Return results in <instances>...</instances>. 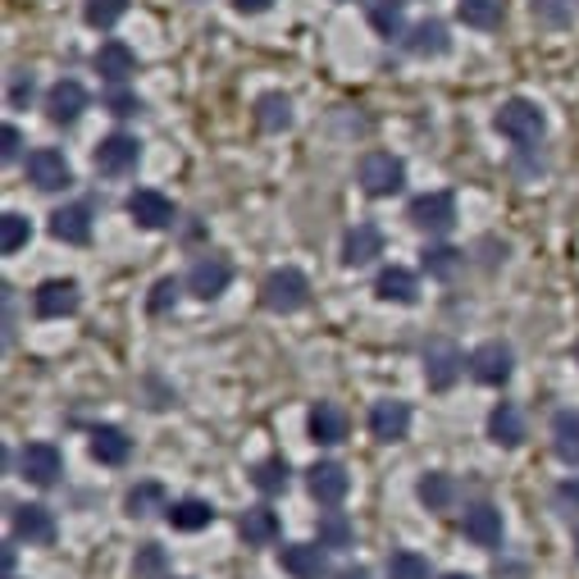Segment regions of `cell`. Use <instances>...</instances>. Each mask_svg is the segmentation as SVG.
<instances>
[{
  "instance_id": "1f68e13d",
  "label": "cell",
  "mask_w": 579,
  "mask_h": 579,
  "mask_svg": "<svg viewBox=\"0 0 579 579\" xmlns=\"http://www.w3.org/2000/svg\"><path fill=\"white\" fill-rule=\"evenodd\" d=\"M420 502L430 506V511H447L452 502H456V483H452V475H443V470H430L420 479Z\"/></svg>"
},
{
  "instance_id": "3957f363",
  "label": "cell",
  "mask_w": 579,
  "mask_h": 579,
  "mask_svg": "<svg viewBox=\"0 0 579 579\" xmlns=\"http://www.w3.org/2000/svg\"><path fill=\"white\" fill-rule=\"evenodd\" d=\"M498 133L502 137H511V142H521V146H530V142H538L543 133H547V119H543V110L534 105V101H525V97H515V101H506L502 110H498Z\"/></svg>"
},
{
  "instance_id": "ac0fdd59",
  "label": "cell",
  "mask_w": 579,
  "mask_h": 579,
  "mask_svg": "<svg viewBox=\"0 0 579 579\" xmlns=\"http://www.w3.org/2000/svg\"><path fill=\"white\" fill-rule=\"evenodd\" d=\"M375 256H383V233L375 224H356L343 237V265L347 269H360V265H370Z\"/></svg>"
},
{
  "instance_id": "8d00e7d4",
  "label": "cell",
  "mask_w": 579,
  "mask_h": 579,
  "mask_svg": "<svg viewBox=\"0 0 579 579\" xmlns=\"http://www.w3.org/2000/svg\"><path fill=\"white\" fill-rule=\"evenodd\" d=\"M252 483H256V489H260L265 498L283 493V489H288V461H283V456H269V461H260V466H256Z\"/></svg>"
},
{
  "instance_id": "44dd1931",
  "label": "cell",
  "mask_w": 579,
  "mask_h": 579,
  "mask_svg": "<svg viewBox=\"0 0 579 579\" xmlns=\"http://www.w3.org/2000/svg\"><path fill=\"white\" fill-rule=\"evenodd\" d=\"M91 456H97L101 466H124L133 456V438L119 430V424H101V430H91Z\"/></svg>"
},
{
  "instance_id": "9a60e30c",
  "label": "cell",
  "mask_w": 579,
  "mask_h": 579,
  "mask_svg": "<svg viewBox=\"0 0 579 579\" xmlns=\"http://www.w3.org/2000/svg\"><path fill=\"white\" fill-rule=\"evenodd\" d=\"M370 434L379 443H402L411 434V407L407 402H375L370 407Z\"/></svg>"
},
{
  "instance_id": "8992f818",
  "label": "cell",
  "mask_w": 579,
  "mask_h": 579,
  "mask_svg": "<svg viewBox=\"0 0 579 579\" xmlns=\"http://www.w3.org/2000/svg\"><path fill=\"white\" fill-rule=\"evenodd\" d=\"M407 220L420 233H452V224H456V197L452 192H424V197L411 201Z\"/></svg>"
},
{
  "instance_id": "6da1fadb",
  "label": "cell",
  "mask_w": 579,
  "mask_h": 579,
  "mask_svg": "<svg viewBox=\"0 0 579 579\" xmlns=\"http://www.w3.org/2000/svg\"><path fill=\"white\" fill-rule=\"evenodd\" d=\"M311 301V279L301 269H274L269 279L260 283V307L274 311V315H297L301 307Z\"/></svg>"
},
{
  "instance_id": "f35d334b",
  "label": "cell",
  "mask_w": 579,
  "mask_h": 579,
  "mask_svg": "<svg viewBox=\"0 0 579 579\" xmlns=\"http://www.w3.org/2000/svg\"><path fill=\"white\" fill-rule=\"evenodd\" d=\"M124 14H129V0H87V5H82V19L91 27H114Z\"/></svg>"
},
{
  "instance_id": "ab89813d",
  "label": "cell",
  "mask_w": 579,
  "mask_h": 579,
  "mask_svg": "<svg viewBox=\"0 0 579 579\" xmlns=\"http://www.w3.org/2000/svg\"><path fill=\"white\" fill-rule=\"evenodd\" d=\"M27 237H33V224H27L19 210H10L5 220H0V252H19L27 247Z\"/></svg>"
},
{
  "instance_id": "52a82bcc",
  "label": "cell",
  "mask_w": 579,
  "mask_h": 579,
  "mask_svg": "<svg viewBox=\"0 0 579 579\" xmlns=\"http://www.w3.org/2000/svg\"><path fill=\"white\" fill-rule=\"evenodd\" d=\"M23 169H27V182H37L42 192H59V188H69V182H74V169L65 160V151H55V146L33 151Z\"/></svg>"
},
{
  "instance_id": "ffe728a7",
  "label": "cell",
  "mask_w": 579,
  "mask_h": 579,
  "mask_svg": "<svg viewBox=\"0 0 579 579\" xmlns=\"http://www.w3.org/2000/svg\"><path fill=\"white\" fill-rule=\"evenodd\" d=\"M461 530H466V538L479 543V547H498V543H502V511L489 506V502H479V506L466 511Z\"/></svg>"
},
{
  "instance_id": "4dcf8cb0",
  "label": "cell",
  "mask_w": 579,
  "mask_h": 579,
  "mask_svg": "<svg viewBox=\"0 0 579 579\" xmlns=\"http://www.w3.org/2000/svg\"><path fill=\"white\" fill-rule=\"evenodd\" d=\"M124 511L133 515V521H146V515H156V511H169V498H165V489L160 483H137V489H129V498H124Z\"/></svg>"
},
{
  "instance_id": "b9f144b4",
  "label": "cell",
  "mask_w": 579,
  "mask_h": 579,
  "mask_svg": "<svg viewBox=\"0 0 579 579\" xmlns=\"http://www.w3.org/2000/svg\"><path fill=\"white\" fill-rule=\"evenodd\" d=\"M174 301H178V283H174V279H160L156 288H151V297H146V311H151V315H165Z\"/></svg>"
},
{
  "instance_id": "e575fe53",
  "label": "cell",
  "mask_w": 579,
  "mask_h": 579,
  "mask_svg": "<svg viewBox=\"0 0 579 579\" xmlns=\"http://www.w3.org/2000/svg\"><path fill=\"white\" fill-rule=\"evenodd\" d=\"M466 265V252L456 247H424V274H434V279H456Z\"/></svg>"
},
{
  "instance_id": "2e32d148",
  "label": "cell",
  "mask_w": 579,
  "mask_h": 579,
  "mask_svg": "<svg viewBox=\"0 0 579 579\" xmlns=\"http://www.w3.org/2000/svg\"><path fill=\"white\" fill-rule=\"evenodd\" d=\"M87 110V91L82 82L74 78H59L51 91H46V114H51V124H74V119Z\"/></svg>"
},
{
  "instance_id": "c3c4849f",
  "label": "cell",
  "mask_w": 579,
  "mask_h": 579,
  "mask_svg": "<svg viewBox=\"0 0 579 579\" xmlns=\"http://www.w3.org/2000/svg\"><path fill=\"white\" fill-rule=\"evenodd\" d=\"M269 5H274V0H233V10H237V14H265Z\"/></svg>"
},
{
  "instance_id": "484cf974",
  "label": "cell",
  "mask_w": 579,
  "mask_h": 579,
  "mask_svg": "<svg viewBox=\"0 0 579 579\" xmlns=\"http://www.w3.org/2000/svg\"><path fill=\"white\" fill-rule=\"evenodd\" d=\"M137 69V55L124 46V42H105L101 51H97V74L105 78V82H129V74Z\"/></svg>"
},
{
  "instance_id": "9c48e42d",
  "label": "cell",
  "mask_w": 579,
  "mask_h": 579,
  "mask_svg": "<svg viewBox=\"0 0 579 579\" xmlns=\"http://www.w3.org/2000/svg\"><path fill=\"white\" fill-rule=\"evenodd\" d=\"M307 489L320 506H338L347 493H352V475L338 466V461H315L307 470Z\"/></svg>"
},
{
  "instance_id": "30bf717a",
  "label": "cell",
  "mask_w": 579,
  "mask_h": 579,
  "mask_svg": "<svg viewBox=\"0 0 579 579\" xmlns=\"http://www.w3.org/2000/svg\"><path fill=\"white\" fill-rule=\"evenodd\" d=\"M19 466H23V479L27 483L51 489V483L65 475V456H59V447H51V443H27L23 456H19Z\"/></svg>"
},
{
  "instance_id": "e0dca14e",
  "label": "cell",
  "mask_w": 579,
  "mask_h": 579,
  "mask_svg": "<svg viewBox=\"0 0 579 579\" xmlns=\"http://www.w3.org/2000/svg\"><path fill=\"white\" fill-rule=\"evenodd\" d=\"M283 570L292 579H329V561L320 543H288L283 547Z\"/></svg>"
},
{
  "instance_id": "cb8c5ba5",
  "label": "cell",
  "mask_w": 579,
  "mask_h": 579,
  "mask_svg": "<svg viewBox=\"0 0 579 579\" xmlns=\"http://www.w3.org/2000/svg\"><path fill=\"white\" fill-rule=\"evenodd\" d=\"M489 438L498 447H521L525 443V415H521V407L498 402L493 415H489Z\"/></svg>"
},
{
  "instance_id": "d6a6232c",
  "label": "cell",
  "mask_w": 579,
  "mask_h": 579,
  "mask_svg": "<svg viewBox=\"0 0 579 579\" xmlns=\"http://www.w3.org/2000/svg\"><path fill=\"white\" fill-rule=\"evenodd\" d=\"M456 19L466 27H483V33H489V27L502 23V0H461V5H456Z\"/></svg>"
},
{
  "instance_id": "5bb4252c",
  "label": "cell",
  "mask_w": 579,
  "mask_h": 579,
  "mask_svg": "<svg viewBox=\"0 0 579 579\" xmlns=\"http://www.w3.org/2000/svg\"><path fill=\"white\" fill-rule=\"evenodd\" d=\"M14 538L27 543V547H51L55 543V515L37 502L14 506Z\"/></svg>"
},
{
  "instance_id": "5b68a950",
  "label": "cell",
  "mask_w": 579,
  "mask_h": 579,
  "mask_svg": "<svg viewBox=\"0 0 579 579\" xmlns=\"http://www.w3.org/2000/svg\"><path fill=\"white\" fill-rule=\"evenodd\" d=\"M137 160H142V142L129 137V133H110L97 151H91V165H97V174H105V178H124V174H133Z\"/></svg>"
},
{
  "instance_id": "ba28073f",
  "label": "cell",
  "mask_w": 579,
  "mask_h": 579,
  "mask_svg": "<svg viewBox=\"0 0 579 579\" xmlns=\"http://www.w3.org/2000/svg\"><path fill=\"white\" fill-rule=\"evenodd\" d=\"M78 307H82V292H78L74 279H46V283L33 292V311H37L42 320H65V315H74Z\"/></svg>"
},
{
  "instance_id": "7a4b0ae2",
  "label": "cell",
  "mask_w": 579,
  "mask_h": 579,
  "mask_svg": "<svg viewBox=\"0 0 579 579\" xmlns=\"http://www.w3.org/2000/svg\"><path fill=\"white\" fill-rule=\"evenodd\" d=\"M360 188L365 197H392V192H402V182H407V165L392 156V151H370V156H360Z\"/></svg>"
},
{
  "instance_id": "f1b7e54d",
  "label": "cell",
  "mask_w": 579,
  "mask_h": 579,
  "mask_svg": "<svg viewBox=\"0 0 579 579\" xmlns=\"http://www.w3.org/2000/svg\"><path fill=\"white\" fill-rule=\"evenodd\" d=\"M553 447L566 466H579V411H557L553 415Z\"/></svg>"
},
{
  "instance_id": "d6986e66",
  "label": "cell",
  "mask_w": 579,
  "mask_h": 579,
  "mask_svg": "<svg viewBox=\"0 0 579 579\" xmlns=\"http://www.w3.org/2000/svg\"><path fill=\"white\" fill-rule=\"evenodd\" d=\"M51 233L69 247H87L91 242V210L87 205H59L51 215Z\"/></svg>"
},
{
  "instance_id": "60d3db41",
  "label": "cell",
  "mask_w": 579,
  "mask_h": 579,
  "mask_svg": "<svg viewBox=\"0 0 579 579\" xmlns=\"http://www.w3.org/2000/svg\"><path fill=\"white\" fill-rule=\"evenodd\" d=\"M383 570H388V579H430V561L420 553H392Z\"/></svg>"
},
{
  "instance_id": "f5cc1de1",
  "label": "cell",
  "mask_w": 579,
  "mask_h": 579,
  "mask_svg": "<svg viewBox=\"0 0 579 579\" xmlns=\"http://www.w3.org/2000/svg\"><path fill=\"white\" fill-rule=\"evenodd\" d=\"M575 356H579V347H575Z\"/></svg>"
},
{
  "instance_id": "f6af8a7d",
  "label": "cell",
  "mask_w": 579,
  "mask_h": 579,
  "mask_svg": "<svg viewBox=\"0 0 579 579\" xmlns=\"http://www.w3.org/2000/svg\"><path fill=\"white\" fill-rule=\"evenodd\" d=\"M105 110H110V114H119V119H129V114H137L142 105H137L133 91H110V97H105Z\"/></svg>"
},
{
  "instance_id": "8fae6325",
  "label": "cell",
  "mask_w": 579,
  "mask_h": 579,
  "mask_svg": "<svg viewBox=\"0 0 579 579\" xmlns=\"http://www.w3.org/2000/svg\"><path fill=\"white\" fill-rule=\"evenodd\" d=\"M129 215H133L137 229L160 233V229L174 224V201H169L165 192H156V188H137V192L129 197Z\"/></svg>"
},
{
  "instance_id": "83f0119b",
  "label": "cell",
  "mask_w": 579,
  "mask_h": 579,
  "mask_svg": "<svg viewBox=\"0 0 579 579\" xmlns=\"http://www.w3.org/2000/svg\"><path fill=\"white\" fill-rule=\"evenodd\" d=\"M447 27L438 23V19H424V23H415L411 27V37H407V51L411 55H420V59H430V55H447Z\"/></svg>"
},
{
  "instance_id": "681fc988",
  "label": "cell",
  "mask_w": 579,
  "mask_h": 579,
  "mask_svg": "<svg viewBox=\"0 0 579 579\" xmlns=\"http://www.w3.org/2000/svg\"><path fill=\"white\" fill-rule=\"evenodd\" d=\"M338 579H370V570H365V566H352V570H343Z\"/></svg>"
},
{
  "instance_id": "f907efd6",
  "label": "cell",
  "mask_w": 579,
  "mask_h": 579,
  "mask_svg": "<svg viewBox=\"0 0 579 579\" xmlns=\"http://www.w3.org/2000/svg\"><path fill=\"white\" fill-rule=\"evenodd\" d=\"M443 579H470V575H443Z\"/></svg>"
},
{
  "instance_id": "74e56055",
  "label": "cell",
  "mask_w": 579,
  "mask_h": 579,
  "mask_svg": "<svg viewBox=\"0 0 579 579\" xmlns=\"http://www.w3.org/2000/svg\"><path fill=\"white\" fill-rule=\"evenodd\" d=\"M402 14H407V0H375V5H370L375 33L398 37V33H402Z\"/></svg>"
},
{
  "instance_id": "7dc6e473",
  "label": "cell",
  "mask_w": 579,
  "mask_h": 579,
  "mask_svg": "<svg viewBox=\"0 0 579 579\" xmlns=\"http://www.w3.org/2000/svg\"><path fill=\"white\" fill-rule=\"evenodd\" d=\"M0 142H5V146H0V156H5V160H19V146H23V133L10 124L5 133H0Z\"/></svg>"
},
{
  "instance_id": "7402d4cb",
  "label": "cell",
  "mask_w": 579,
  "mask_h": 579,
  "mask_svg": "<svg viewBox=\"0 0 579 579\" xmlns=\"http://www.w3.org/2000/svg\"><path fill=\"white\" fill-rule=\"evenodd\" d=\"M375 292L379 301H398V307H415V297H420V283H415V274L402 269V265H388L379 279H375Z\"/></svg>"
},
{
  "instance_id": "d4e9b609",
  "label": "cell",
  "mask_w": 579,
  "mask_h": 579,
  "mask_svg": "<svg viewBox=\"0 0 579 579\" xmlns=\"http://www.w3.org/2000/svg\"><path fill=\"white\" fill-rule=\"evenodd\" d=\"M165 521H169L178 534H197V530H205L210 521H215V506L201 502V498H182V502H174V506L165 511Z\"/></svg>"
},
{
  "instance_id": "7bdbcfd3",
  "label": "cell",
  "mask_w": 579,
  "mask_h": 579,
  "mask_svg": "<svg viewBox=\"0 0 579 579\" xmlns=\"http://www.w3.org/2000/svg\"><path fill=\"white\" fill-rule=\"evenodd\" d=\"M534 19L561 27V23L570 19V0H534Z\"/></svg>"
},
{
  "instance_id": "bcb514c9",
  "label": "cell",
  "mask_w": 579,
  "mask_h": 579,
  "mask_svg": "<svg viewBox=\"0 0 579 579\" xmlns=\"http://www.w3.org/2000/svg\"><path fill=\"white\" fill-rule=\"evenodd\" d=\"M27 101H33V74H14V82H10V105L19 110Z\"/></svg>"
},
{
  "instance_id": "f546056e",
  "label": "cell",
  "mask_w": 579,
  "mask_h": 579,
  "mask_svg": "<svg viewBox=\"0 0 579 579\" xmlns=\"http://www.w3.org/2000/svg\"><path fill=\"white\" fill-rule=\"evenodd\" d=\"M256 124H260L265 133L292 129V101L283 97V91H269V97H260V101H256Z\"/></svg>"
},
{
  "instance_id": "816d5d0a",
  "label": "cell",
  "mask_w": 579,
  "mask_h": 579,
  "mask_svg": "<svg viewBox=\"0 0 579 579\" xmlns=\"http://www.w3.org/2000/svg\"><path fill=\"white\" fill-rule=\"evenodd\" d=\"M575 557H579V538H575Z\"/></svg>"
},
{
  "instance_id": "603a6c76",
  "label": "cell",
  "mask_w": 579,
  "mask_h": 579,
  "mask_svg": "<svg viewBox=\"0 0 579 579\" xmlns=\"http://www.w3.org/2000/svg\"><path fill=\"white\" fill-rule=\"evenodd\" d=\"M311 438L320 447H338L347 438V411L343 407H333V402H320L311 411Z\"/></svg>"
},
{
  "instance_id": "4fadbf2b",
  "label": "cell",
  "mask_w": 579,
  "mask_h": 579,
  "mask_svg": "<svg viewBox=\"0 0 579 579\" xmlns=\"http://www.w3.org/2000/svg\"><path fill=\"white\" fill-rule=\"evenodd\" d=\"M229 283H233V269H229L224 256H201V260L188 269V292L201 297V301H215Z\"/></svg>"
},
{
  "instance_id": "836d02e7",
  "label": "cell",
  "mask_w": 579,
  "mask_h": 579,
  "mask_svg": "<svg viewBox=\"0 0 579 579\" xmlns=\"http://www.w3.org/2000/svg\"><path fill=\"white\" fill-rule=\"evenodd\" d=\"M133 579H169V557L160 543H142L133 557Z\"/></svg>"
},
{
  "instance_id": "277c9868",
  "label": "cell",
  "mask_w": 579,
  "mask_h": 579,
  "mask_svg": "<svg viewBox=\"0 0 579 579\" xmlns=\"http://www.w3.org/2000/svg\"><path fill=\"white\" fill-rule=\"evenodd\" d=\"M466 370V352L447 343V338H434L430 347H424V383H430L434 392H447L456 379H461Z\"/></svg>"
},
{
  "instance_id": "ee69618b",
  "label": "cell",
  "mask_w": 579,
  "mask_h": 579,
  "mask_svg": "<svg viewBox=\"0 0 579 579\" xmlns=\"http://www.w3.org/2000/svg\"><path fill=\"white\" fill-rule=\"evenodd\" d=\"M553 506H557L561 515H579V479H561V483H557Z\"/></svg>"
},
{
  "instance_id": "4316f807",
  "label": "cell",
  "mask_w": 579,
  "mask_h": 579,
  "mask_svg": "<svg viewBox=\"0 0 579 579\" xmlns=\"http://www.w3.org/2000/svg\"><path fill=\"white\" fill-rule=\"evenodd\" d=\"M237 530H242V538H247V547H269L274 538H279V515H274L269 506H247Z\"/></svg>"
},
{
  "instance_id": "7c38bea8",
  "label": "cell",
  "mask_w": 579,
  "mask_h": 579,
  "mask_svg": "<svg viewBox=\"0 0 579 579\" xmlns=\"http://www.w3.org/2000/svg\"><path fill=\"white\" fill-rule=\"evenodd\" d=\"M511 370H515V356H511L506 343H483V347H475V356H470V375H475L479 383H489V388H502V383L511 379Z\"/></svg>"
},
{
  "instance_id": "d590c367",
  "label": "cell",
  "mask_w": 579,
  "mask_h": 579,
  "mask_svg": "<svg viewBox=\"0 0 579 579\" xmlns=\"http://www.w3.org/2000/svg\"><path fill=\"white\" fill-rule=\"evenodd\" d=\"M320 547H333V553L352 547V521L343 511H324L320 515Z\"/></svg>"
}]
</instances>
